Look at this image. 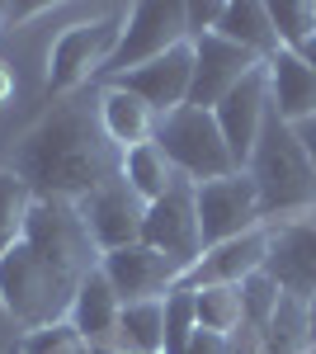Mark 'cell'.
I'll return each mask as SVG.
<instances>
[{"instance_id": "19", "label": "cell", "mask_w": 316, "mask_h": 354, "mask_svg": "<svg viewBox=\"0 0 316 354\" xmlns=\"http://www.w3.org/2000/svg\"><path fill=\"white\" fill-rule=\"evenodd\" d=\"M100 118H104V133L118 151H132V147H142V142L156 137V113L147 109L137 95L118 90V85L100 90Z\"/></svg>"}, {"instance_id": "35", "label": "cell", "mask_w": 316, "mask_h": 354, "mask_svg": "<svg viewBox=\"0 0 316 354\" xmlns=\"http://www.w3.org/2000/svg\"><path fill=\"white\" fill-rule=\"evenodd\" d=\"M307 354H316V345H312V350H307Z\"/></svg>"}, {"instance_id": "11", "label": "cell", "mask_w": 316, "mask_h": 354, "mask_svg": "<svg viewBox=\"0 0 316 354\" xmlns=\"http://www.w3.org/2000/svg\"><path fill=\"white\" fill-rule=\"evenodd\" d=\"M76 208H80V218H85V227H90L95 245H100V255L123 250V245H132V241H142V218H147V203H142V198H137V189L123 180V170H118L113 180H104L95 194H85Z\"/></svg>"}, {"instance_id": "28", "label": "cell", "mask_w": 316, "mask_h": 354, "mask_svg": "<svg viewBox=\"0 0 316 354\" xmlns=\"http://www.w3.org/2000/svg\"><path fill=\"white\" fill-rule=\"evenodd\" d=\"M19 354H95L85 340H80V330L71 322H57V326H43V330H28Z\"/></svg>"}, {"instance_id": "30", "label": "cell", "mask_w": 316, "mask_h": 354, "mask_svg": "<svg viewBox=\"0 0 316 354\" xmlns=\"http://www.w3.org/2000/svg\"><path fill=\"white\" fill-rule=\"evenodd\" d=\"M189 354H232V335H217V330H198L189 335Z\"/></svg>"}, {"instance_id": "14", "label": "cell", "mask_w": 316, "mask_h": 354, "mask_svg": "<svg viewBox=\"0 0 316 354\" xmlns=\"http://www.w3.org/2000/svg\"><path fill=\"white\" fill-rule=\"evenodd\" d=\"M100 270H104V279L113 283L118 302L165 298V293H175V283H180V274H185L175 260H165V255L151 250L147 241H132V245H123V250H109L104 260H100Z\"/></svg>"}, {"instance_id": "26", "label": "cell", "mask_w": 316, "mask_h": 354, "mask_svg": "<svg viewBox=\"0 0 316 354\" xmlns=\"http://www.w3.org/2000/svg\"><path fill=\"white\" fill-rule=\"evenodd\" d=\"M269 19L279 33V48L302 53L316 38V0H279V5H269Z\"/></svg>"}, {"instance_id": "24", "label": "cell", "mask_w": 316, "mask_h": 354, "mask_svg": "<svg viewBox=\"0 0 316 354\" xmlns=\"http://www.w3.org/2000/svg\"><path fill=\"white\" fill-rule=\"evenodd\" d=\"M194 322H198V330H217V335H232V330L245 322V307H241V283L194 288Z\"/></svg>"}, {"instance_id": "16", "label": "cell", "mask_w": 316, "mask_h": 354, "mask_svg": "<svg viewBox=\"0 0 316 354\" xmlns=\"http://www.w3.org/2000/svg\"><path fill=\"white\" fill-rule=\"evenodd\" d=\"M264 255H269V227H255L245 236H232V241H217L198 255V265L185 270V279L175 288H217V283H245L255 270H264Z\"/></svg>"}, {"instance_id": "4", "label": "cell", "mask_w": 316, "mask_h": 354, "mask_svg": "<svg viewBox=\"0 0 316 354\" xmlns=\"http://www.w3.org/2000/svg\"><path fill=\"white\" fill-rule=\"evenodd\" d=\"M156 142L165 151V161L175 165V175H185L194 185H208V180H222V175H236V156L227 147V137L217 128V118L208 109H175L156 118Z\"/></svg>"}, {"instance_id": "9", "label": "cell", "mask_w": 316, "mask_h": 354, "mask_svg": "<svg viewBox=\"0 0 316 354\" xmlns=\"http://www.w3.org/2000/svg\"><path fill=\"white\" fill-rule=\"evenodd\" d=\"M194 198H198V232H203V250L217 241H232V236H245L264 227L260 218V194H255V180L236 170V175H222V180H208V185H194Z\"/></svg>"}, {"instance_id": "20", "label": "cell", "mask_w": 316, "mask_h": 354, "mask_svg": "<svg viewBox=\"0 0 316 354\" xmlns=\"http://www.w3.org/2000/svg\"><path fill=\"white\" fill-rule=\"evenodd\" d=\"M217 33L227 43L245 48V53H255L260 62H269V57L279 53V33H274V19H269V5L264 0H227Z\"/></svg>"}, {"instance_id": "5", "label": "cell", "mask_w": 316, "mask_h": 354, "mask_svg": "<svg viewBox=\"0 0 316 354\" xmlns=\"http://www.w3.org/2000/svg\"><path fill=\"white\" fill-rule=\"evenodd\" d=\"M123 28H128V10H104L85 24L62 28V38L53 43V57H48V90L57 100L76 95L90 76H104L109 57L123 43Z\"/></svg>"}, {"instance_id": "6", "label": "cell", "mask_w": 316, "mask_h": 354, "mask_svg": "<svg viewBox=\"0 0 316 354\" xmlns=\"http://www.w3.org/2000/svg\"><path fill=\"white\" fill-rule=\"evenodd\" d=\"M24 245L33 255H43L48 265H57L62 274H71L76 283L85 274H95L100 260H104L95 236H90V227H85V218H80V208L66 203V198H33Z\"/></svg>"}, {"instance_id": "36", "label": "cell", "mask_w": 316, "mask_h": 354, "mask_svg": "<svg viewBox=\"0 0 316 354\" xmlns=\"http://www.w3.org/2000/svg\"><path fill=\"white\" fill-rule=\"evenodd\" d=\"M10 354H19V350H10Z\"/></svg>"}, {"instance_id": "25", "label": "cell", "mask_w": 316, "mask_h": 354, "mask_svg": "<svg viewBox=\"0 0 316 354\" xmlns=\"http://www.w3.org/2000/svg\"><path fill=\"white\" fill-rule=\"evenodd\" d=\"M28 208H33V189L10 165H0V255H10L15 245L24 241Z\"/></svg>"}, {"instance_id": "18", "label": "cell", "mask_w": 316, "mask_h": 354, "mask_svg": "<svg viewBox=\"0 0 316 354\" xmlns=\"http://www.w3.org/2000/svg\"><path fill=\"white\" fill-rule=\"evenodd\" d=\"M264 66H269V100H274V113H279L284 123H292V128H297L302 118H312L316 113V71L302 62V53L279 48Z\"/></svg>"}, {"instance_id": "22", "label": "cell", "mask_w": 316, "mask_h": 354, "mask_svg": "<svg viewBox=\"0 0 316 354\" xmlns=\"http://www.w3.org/2000/svg\"><path fill=\"white\" fill-rule=\"evenodd\" d=\"M307 350H312V307L284 293L269 326H264V354H307Z\"/></svg>"}, {"instance_id": "23", "label": "cell", "mask_w": 316, "mask_h": 354, "mask_svg": "<svg viewBox=\"0 0 316 354\" xmlns=\"http://www.w3.org/2000/svg\"><path fill=\"white\" fill-rule=\"evenodd\" d=\"M123 180L137 189L142 203H156L160 194L175 185V165L165 161V151H160L156 142H142V147L123 151Z\"/></svg>"}, {"instance_id": "12", "label": "cell", "mask_w": 316, "mask_h": 354, "mask_svg": "<svg viewBox=\"0 0 316 354\" xmlns=\"http://www.w3.org/2000/svg\"><path fill=\"white\" fill-rule=\"evenodd\" d=\"M255 66H264L255 53H245L236 43H227L222 33L194 38V85H189V109H217L232 90H236Z\"/></svg>"}, {"instance_id": "15", "label": "cell", "mask_w": 316, "mask_h": 354, "mask_svg": "<svg viewBox=\"0 0 316 354\" xmlns=\"http://www.w3.org/2000/svg\"><path fill=\"white\" fill-rule=\"evenodd\" d=\"M269 109H274V100H269V66H255V71L212 109L217 128H222L227 147H232V156H236V170L250 165V151H255V142H260V128H264V118H269Z\"/></svg>"}, {"instance_id": "3", "label": "cell", "mask_w": 316, "mask_h": 354, "mask_svg": "<svg viewBox=\"0 0 316 354\" xmlns=\"http://www.w3.org/2000/svg\"><path fill=\"white\" fill-rule=\"evenodd\" d=\"M76 279L48 265L43 255H33L24 241L10 255H0V307L19 322L24 330H43L71 317L76 302Z\"/></svg>"}, {"instance_id": "27", "label": "cell", "mask_w": 316, "mask_h": 354, "mask_svg": "<svg viewBox=\"0 0 316 354\" xmlns=\"http://www.w3.org/2000/svg\"><path fill=\"white\" fill-rule=\"evenodd\" d=\"M279 298H284V288L269 279L264 270H255L245 283H241V307H245V322L250 326H269V317H274V307H279Z\"/></svg>"}, {"instance_id": "17", "label": "cell", "mask_w": 316, "mask_h": 354, "mask_svg": "<svg viewBox=\"0 0 316 354\" xmlns=\"http://www.w3.org/2000/svg\"><path fill=\"white\" fill-rule=\"evenodd\" d=\"M118 312L123 302L113 293V283L104 279V270L85 274L76 288V302H71V326L80 330V340L90 345L95 354H113V330H118Z\"/></svg>"}, {"instance_id": "29", "label": "cell", "mask_w": 316, "mask_h": 354, "mask_svg": "<svg viewBox=\"0 0 316 354\" xmlns=\"http://www.w3.org/2000/svg\"><path fill=\"white\" fill-rule=\"evenodd\" d=\"M222 10H227V0H212V5H185L189 43H194V38H208V33H217V24H222Z\"/></svg>"}, {"instance_id": "21", "label": "cell", "mask_w": 316, "mask_h": 354, "mask_svg": "<svg viewBox=\"0 0 316 354\" xmlns=\"http://www.w3.org/2000/svg\"><path fill=\"white\" fill-rule=\"evenodd\" d=\"M113 354H165V298L151 302H123Z\"/></svg>"}, {"instance_id": "32", "label": "cell", "mask_w": 316, "mask_h": 354, "mask_svg": "<svg viewBox=\"0 0 316 354\" xmlns=\"http://www.w3.org/2000/svg\"><path fill=\"white\" fill-rule=\"evenodd\" d=\"M10 100H15V71L0 62V104H10Z\"/></svg>"}, {"instance_id": "13", "label": "cell", "mask_w": 316, "mask_h": 354, "mask_svg": "<svg viewBox=\"0 0 316 354\" xmlns=\"http://www.w3.org/2000/svg\"><path fill=\"white\" fill-rule=\"evenodd\" d=\"M104 85H118V90L137 95L156 118L185 109L189 85H194V43H180V48H170L165 57L137 66V71H123V76H113V81H104Z\"/></svg>"}, {"instance_id": "1", "label": "cell", "mask_w": 316, "mask_h": 354, "mask_svg": "<svg viewBox=\"0 0 316 354\" xmlns=\"http://www.w3.org/2000/svg\"><path fill=\"white\" fill-rule=\"evenodd\" d=\"M10 170L33 189V198H66V203H80L104 180H113L123 170V151L104 133L100 95H85V90L62 95L15 142Z\"/></svg>"}, {"instance_id": "34", "label": "cell", "mask_w": 316, "mask_h": 354, "mask_svg": "<svg viewBox=\"0 0 316 354\" xmlns=\"http://www.w3.org/2000/svg\"><path fill=\"white\" fill-rule=\"evenodd\" d=\"M307 307H312V345H316V293H312V302H307Z\"/></svg>"}, {"instance_id": "33", "label": "cell", "mask_w": 316, "mask_h": 354, "mask_svg": "<svg viewBox=\"0 0 316 354\" xmlns=\"http://www.w3.org/2000/svg\"><path fill=\"white\" fill-rule=\"evenodd\" d=\"M302 62H307V66H312V71H316V38H312V43H307V48H302Z\"/></svg>"}, {"instance_id": "2", "label": "cell", "mask_w": 316, "mask_h": 354, "mask_svg": "<svg viewBox=\"0 0 316 354\" xmlns=\"http://www.w3.org/2000/svg\"><path fill=\"white\" fill-rule=\"evenodd\" d=\"M245 175L255 180L264 227L288 222V218H297V213H312L316 208V165H312V156H307L297 128L284 123L274 109L264 118L260 142H255V151H250Z\"/></svg>"}, {"instance_id": "8", "label": "cell", "mask_w": 316, "mask_h": 354, "mask_svg": "<svg viewBox=\"0 0 316 354\" xmlns=\"http://www.w3.org/2000/svg\"><path fill=\"white\" fill-rule=\"evenodd\" d=\"M142 241L160 250L165 260H175L180 270H194L203 255V232H198V198H194V180L175 175V185L160 194L156 203H147L142 218ZM185 279V274H180Z\"/></svg>"}, {"instance_id": "31", "label": "cell", "mask_w": 316, "mask_h": 354, "mask_svg": "<svg viewBox=\"0 0 316 354\" xmlns=\"http://www.w3.org/2000/svg\"><path fill=\"white\" fill-rule=\"evenodd\" d=\"M297 137H302V147H307V156H312V165H316V113L297 123Z\"/></svg>"}, {"instance_id": "7", "label": "cell", "mask_w": 316, "mask_h": 354, "mask_svg": "<svg viewBox=\"0 0 316 354\" xmlns=\"http://www.w3.org/2000/svg\"><path fill=\"white\" fill-rule=\"evenodd\" d=\"M180 43H189V24H185V5L180 0H142V5H132L123 43H118V53L109 57V66H104V81L156 62V57H165Z\"/></svg>"}, {"instance_id": "10", "label": "cell", "mask_w": 316, "mask_h": 354, "mask_svg": "<svg viewBox=\"0 0 316 354\" xmlns=\"http://www.w3.org/2000/svg\"><path fill=\"white\" fill-rule=\"evenodd\" d=\"M264 274H269L288 298L312 302V293H316V208L269 227Z\"/></svg>"}]
</instances>
